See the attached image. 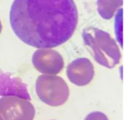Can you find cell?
Here are the masks:
<instances>
[{"label":"cell","instance_id":"obj_10","mask_svg":"<svg viewBox=\"0 0 124 120\" xmlns=\"http://www.w3.org/2000/svg\"><path fill=\"white\" fill-rule=\"evenodd\" d=\"M2 24H1V21H0V33H1V31H2Z\"/></svg>","mask_w":124,"mask_h":120},{"label":"cell","instance_id":"obj_8","mask_svg":"<svg viewBox=\"0 0 124 120\" xmlns=\"http://www.w3.org/2000/svg\"><path fill=\"white\" fill-rule=\"evenodd\" d=\"M98 11L104 19H111L116 10L122 6L123 0H98Z\"/></svg>","mask_w":124,"mask_h":120},{"label":"cell","instance_id":"obj_2","mask_svg":"<svg viewBox=\"0 0 124 120\" xmlns=\"http://www.w3.org/2000/svg\"><path fill=\"white\" fill-rule=\"evenodd\" d=\"M82 38L91 49L96 62L107 68H113L119 64L121 53L115 39L108 33L96 27L84 29Z\"/></svg>","mask_w":124,"mask_h":120},{"label":"cell","instance_id":"obj_7","mask_svg":"<svg viewBox=\"0 0 124 120\" xmlns=\"http://www.w3.org/2000/svg\"><path fill=\"white\" fill-rule=\"evenodd\" d=\"M0 95L16 96L30 100V94L26 85L18 77L4 72L0 69Z\"/></svg>","mask_w":124,"mask_h":120},{"label":"cell","instance_id":"obj_1","mask_svg":"<svg viewBox=\"0 0 124 120\" xmlns=\"http://www.w3.org/2000/svg\"><path fill=\"white\" fill-rule=\"evenodd\" d=\"M10 22L16 36L37 48H52L69 41L78 23L73 0H14Z\"/></svg>","mask_w":124,"mask_h":120},{"label":"cell","instance_id":"obj_4","mask_svg":"<svg viewBox=\"0 0 124 120\" xmlns=\"http://www.w3.org/2000/svg\"><path fill=\"white\" fill-rule=\"evenodd\" d=\"M35 109L27 100L16 96L0 99V118L2 120H33Z\"/></svg>","mask_w":124,"mask_h":120},{"label":"cell","instance_id":"obj_11","mask_svg":"<svg viewBox=\"0 0 124 120\" xmlns=\"http://www.w3.org/2000/svg\"><path fill=\"white\" fill-rule=\"evenodd\" d=\"M0 120H2V119H1V118H0Z\"/></svg>","mask_w":124,"mask_h":120},{"label":"cell","instance_id":"obj_6","mask_svg":"<svg viewBox=\"0 0 124 120\" xmlns=\"http://www.w3.org/2000/svg\"><path fill=\"white\" fill-rule=\"evenodd\" d=\"M94 75V66L92 62L85 57L78 58L70 63L67 68L69 80L78 86L89 84Z\"/></svg>","mask_w":124,"mask_h":120},{"label":"cell","instance_id":"obj_9","mask_svg":"<svg viewBox=\"0 0 124 120\" xmlns=\"http://www.w3.org/2000/svg\"><path fill=\"white\" fill-rule=\"evenodd\" d=\"M84 120H108L105 113L96 111L89 113Z\"/></svg>","mask_w":124,"mask_h":120},{"label":"cell","instance_id":"obj_5","mask_svg":"<svg viewBox=\"0 0 124 120\" xmlns=\"http://www.w3.org/2000/svg\"><path fill=\"white\" fill-rule=\"evenodd\" d=\"M31 62L36 70L47 75L58 74L64 66L62 56L56 51L48 48H41L35 51Z\"/></svg>","mask_w":124,"mask_h":120},{"label":"cell","instance_id":"obj_3","mask_svg":"<svg viewBox=\"0 0 124 120\" xmlns=\"http://www.w3.org/2000/svg\"><path fill=\"white\" fill-rule=\"evenodd\" d=\"M35 89L40 100L48 106H61L69 99V86L65 80L59 76H39L36 81Z\"/></svg>","mask_w":124,"mask_h":120}]
</instances>
